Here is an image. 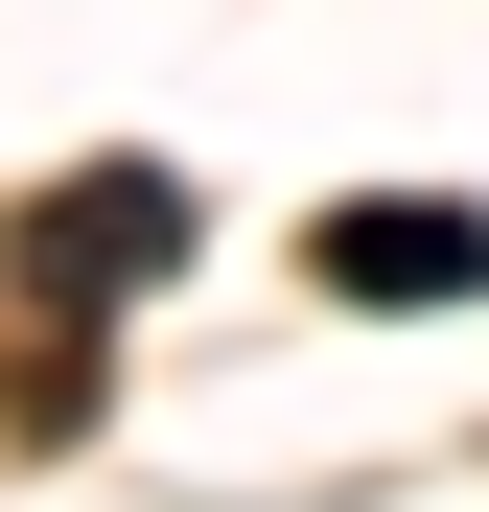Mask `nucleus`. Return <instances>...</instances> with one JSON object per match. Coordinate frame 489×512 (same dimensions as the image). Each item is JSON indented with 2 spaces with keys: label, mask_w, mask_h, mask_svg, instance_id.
Listing matches in <instances>:
<instances>
[{
  "label": "nucleus",
  "mask_w": 489,
  "mask_h": 512,
  "mask_svg": "<svg viewBox=\"0 0 489 512\" xmlns=\"http://www.w3.org/2000/svg\"><path fill=\"white\" fill-rule=\"evenodd\" d=\"M163 256H187V187H163V163H94V187L24 210V280L47 303H117V280H163Z\"/></svg>",
  "instance_id": "nucleus-1"
},
{
  "label": "nucleus",
  "mask_w": 489,
  "mask_h": 512,
  "mask_svg": "<svg viewBox=\"0 0 489 512\" xmlns=\"http://www.w3.org/2000/svg\"><path fill=\"white\" fill-rule=\"evenodd\" d=\"M303 256H326V303H466V280H489V210H443V187H373V210H326Z\"/></svg>",
  "instance_id": "nucleus-2"
}]
</instances>
